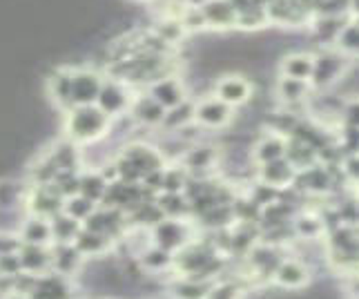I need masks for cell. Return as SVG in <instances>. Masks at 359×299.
<instances>
[{
  "label": "cell",
  "mask_w": 359,
  "mask_h": 299,
  "mask_svg": "<svg viewBox=\"0 0 359 299\" xmlns=\"http://www.w3.org/2000/svg\"><path fill=\"white\" fill-rule=\"evenodd\" d=\"M109 128H112V119L98 105H76L67 109L65 132L67 139L76 145H90L101 141L103 136H107Z\"/></svg>",
  "instance_id": "6da1fadb"
},
{
  "label": "cell",
  "mask_w": 359,
  "mask_h": 299,
  "mask_svg": "<svg viewBox=\"0 0 359 299\" xmlns=\"http://www.w3.org/2000/svg\"><path fill=\"white\" fill-rule=\"evenodd\" d=\"M150 239L154 246L175 255L194 239L192 223L188 219H163L150 230Z\"/></svg>",
  "instance_id": "7a4b0ae2"
},
{
  "label": "cell",
  "mask_w": 359,
  "mask_h": 299,
  "mask_svg": "<svg viewBox=\"0 0 359 299\" xmlns=\"http://www.w3.org/2000/svg\"><path fill=\"white\" fill-rule=\"evenodd\" d=\"M132 94H130V85L123 83L118 79H105L101 92H98L96 105L101 107L109 119H121L130 112L132 105Z\"/></svg>",
  "instance_id": "3957f363"
},
{
  "label": "cell",
  "mask_w": 359,
  "mask_h": 299,
  "mask_svg": "<svg viewBox=\"0 0 359 299\" xmlns=\"http://www.w3.org/2000/svg\"><path fill=\"white\" fill-rule=\"evenodd\" d=\"M63 206H65V199L54 188V183L32 185L27 190V199H25L27 213L34 217H43V219H52L58 213H63Z\"/></svg>",
  "instance_id": "277c9868"
},
{
  "label": "cell",
  "mask_w": 359,
  "mask_h": 299,
  "mask_svg": "<svg viewBox=\"0 0 359 299\" xmlns=\"http://www.w3.org/2000/svg\"><path fill=\"white\" fill-rule=\"evenodd\" d=\"M315 65H313V77H311V87H328L332 83H337L348 63H346V56L337 49H321L315 56Z\"/></svg>",
  "instance_id": "5b68a950"
},
{
  "label": "cell",
  "mask_w": 359,
  "mask_h": 299,
  "mask_svg": "<svg viewBox=\"0 0 359 299\" xmlns=\"http://www.w3.org/2000/svg\"><path fill=\"white\" fill-rule=\"evenodd\" d=\"M103 74L90 67H72V105H96L103 87Z\"/></svg>",
  "instance_id": "8992f818"
},
{
  "label": "cell",
  "mask_w": 359,
  "mask_h": 299,
  "mask_svg": "<svg viewBox=\"0 0 359 299\" xmlns=\"http://www.w3.org/2000/svg\"><path fill=\"white\" fill-rule=\"evenodd\" d=\"M179 164L188 170V174L192 179H205L210 177L219 164V152L215 145L208 143H192L188 145V150L183 152V157L179 159Z\"/></svg>",
  "instance_id": "52a82bcc"
},
{
  "label": "cell",
  "mask_w": 359,
  "mask_h": 299,
  "mask_svg": "<svg viewBox=\"0 0 359 299\" xmlns=\"http://www.w3.org/2000/svg\"><path fill=\"white\" fill-rule=\"evenodd\" d=\"M268 22L283 25V27H299L313 18V11L302 0H275L266 7Z\"/></svg>",
  "instance_id": "ba28073f"
},
{
  "label": "cell",
  "mask_w": 359,
  "mask_h": 299,
  "mask_svg": "<svg viewBox=\"0 0 359 299\" xmlns=\"http://www.w3.org/2000/svg\"><path fill=\"white\" fill-rule=\"evenodd\" d=\"M118 157L126 159L128 164L141 174V179L154 170L165 168V159L158 152V147L145 145V143H130V145L123 147V152Z\"/></svg>",
  "instance_id": "9c48e42d"
},
{
  "label": "cell",
  "mask_w": 359,
  "mask_h": 299,
  "mask_svg": "<svg viewBox=\"0 0 359 299\" xmlns=\"http://www.w3.org/2000/svg\"><path fill=\"white\" fill-rule=\"evenodd\" d=\"M232 121V107L219 101L217 96L203 98L194 107V123L205 130H221Z\"/></svg>",
  "instance_id": "30bf717a"
},
{
  "label": "cell",
  "mask_w": 359,
  "mask_h": 299,
  "mask_svg": "<svg viewBox=\"0 0 359 299\" xmlns=\"http://www.w3.org/2000/svg\"><path fill=\"white\" fill-rule=\"evenodd\" d=\"M215 96L219 101H224L230 107H237L250 101L252 96V85L241 74H228V77H221L215 83Z\"/></svg>",
  "instance_id": "8fae6325"
},
{
  "label": "cell",
  "mask_w": 359,
  "mask_h": 299,
  "mask_svg": "<svg viewBox=\"0 0 359 299\" xmlns=\"http://www.w3.org/2000/svg\"><path fill=\"white\" fill-rule=\"evenodd\" d=\"M205 27L208 29H234L237 27V9L232 7L230 0H205V3L199 7Z\"/></svg>",
  "instance_id": "7c38bea8"
},
{
  "label": "cell",
  "mask_w": 359,
  "mask_h": 299,
  "mask_svg": "<svg viewBox=\"0 0 359 299\" xmlns=\"http://www.w3.org/2000/svg\"><path fill=\"white\" fill-rule=\"evenodd\" d=\"M74 291L69 277L58 275V272H45L36 277V284L27 299H72Z\"/></svg>",
  "instance_id": "4fadbf2b"
},
{
  "label": "cell",
  "mask_w": 359,
  "mask_h": 299,
  "mask_svg": "<svg viewBox=\"0 0 359 299\" xmlns=\"http://www.w3.org/2000/svg\"><path fill=\"white\" fill-rule=\"evenodd\" d=\"M147 94H150L163 109H172L175 105L183 103L185 98H188L185 85L179 77H168V79H161V81L152 83L147 87Z\"/></svg>",
  "instance_id": "5bb4252c"
},
{
  "label": "cell",
  "mask_w": 359,
  "mask_h": 299,
  "mask_svg": "<svg viewBox=\"0 0 359 299\" xmlns=\"http://www.w3.org/2000/svg\"><path fill=\"white\" fill-rule=\"evenodd\" d=\"M130 119L134 123H141L145 128H156L163 123V117H165V109L161 107L150 94H141L132 98V105H130Z\"/></svg>",
  "instance_id": "9a60e30c"
},
{
  "label": "cell",
  "mask_w": 359,
  "mask_h": 299,
  "mask_svg": "<svg viewBox=\"0 0 359 299\" xmlns=\"http://www.w3.org/2000/svg\"><path fill=\"white\" fill-rule=\"evenodd\" d=\"M49 251H52V268L58 275L74 277L83 268L85 257L76 251L74 244H52Z\"/></svg>",
  "instance_id": "2e32d148"
},
{
  "label": "cell",
  "mask_w": 359,
  "mask_h": 299,
  "mask_svg": "<svg viewBox=\"0 0 359 299\" xmlns=\"http://www.w3.org/2000/svg\"><path fill=\"white\" fill-rule=\"evenodd\" d=\"M74 246L83 257H90V259H98V257H107L112 253L114 241L109 237L101 234V232H94L88 228H81L79 237L74 239Z\"/></svg>",
  "instance_id": "e0dca14e"
},
{
  "label": "cell",
  "mask_w": 359,
  "mask_h": 299,
  "mask_svg": "<svg viewBox=\"0 0 359 299\" xmlns=\"http://www.w3.org/2000/svg\"><path fill=\"white\" fill-rule=\"evenodd\" d=\"M20 266L22 272H32V275H45V272L52 268V251L49 246H32V244H22L20 251Z\"/></svg>",
  "instance_id": "ac0fdd59"
},
{
  "label": "cell",
  "mask_w": 359,
  "mask_h": 299,
  "mask_svg": "<svg viewBox=\"0 0 359 299\" xmlns=\"http://www.w3.org/2000/svg\"><path fill=\"white\" fill-rule=\"evenodd\" d=\"M49 98L63 109H72V67H58L47 79Z\"/></svg>",
  "instance_id": "d6986e66"
},
{
  "label": "cell",
  "mask_w": 359,
  "mask_h": 299,
  "mask_svg": "<svg viewBox=\"0 0 359 299\" xmlns=\"http://www.w3.org/2000/svg\"><path fill=\"white\" fill-rule=\"evenodd\" d=\"M212 284L215 281L177 275V277H172L170 284H168V295L172 299H208L210 286H212Z\"/></svg>",
  "instance_id": "ffe728a7"
},
{
  "label": "cell",
  "mask_w": 359,
  "mask_h": 299,
  "mask_svg": "<svg viewBox=\"0 0 359 299\" xmlns=\"http://www.w3.org/2000/svg\"><path fill=\"white\" fill-rule=\"evenodd\" d=\"M294 174H297V170L288 164L286 157H283V159L270 161V164H264L262 168H259V181L281 190V188H288V185H292Z\"/></svg>",
  "instance_id": "44dd1931"
},
{
  "label": "cell",
  "mask_w": 359,
  "mask_h": 299,
  "mask_svg": "<svg viewBox=\"0 0 359 299\" xmlns=\"http://www.w3.org/2000/svg\"><path fill=\"white\" fill-rule=\"evenodd\" d=\"M18 237L22 244H32V246H52V226H49V219L43 217H34L29 215L20 223Z\"/></svg>",
  "instance_id": "7402d4cb"
},
{
  "label": "cell",
  "mask_w": 359,
  "mask_h": 299,
  "mask_svg": "<svg viewBox=\"0 0 359 299\" xmlns=\"http://www.w3.org/2000/svg\"><path fill=\"white\" fill-rule=\"evenodd\" d=\"M139 261H141V266L145 268L147 275H165V272L172 270V264H175V255L163 251V248H158L154 244H150L145 248V251H141L139 255Z\"/></svg>",
  "instance_id": "603a6c76"
},
{
  "label": "cell",
  "mask_w": 359,
  "mask_h": 299,
  "mask_svg": "<svg viewBox=\"0 0 359 299\" xmlns=\"http://www.w3.org/2000/svg\"><path fill=\"white\" fill-rule=\"evenodd\" d=\"M275 281L283 288H302V286L308 284V268L302 264V261H294V259H283L281 264L275 270Z\"/></svg>",
  "instance_id": "cb8c5ba5"
},
{
  "label": "cell",
  "mask_w": 359,
  "mask_h": 299,
  "mask_svg": "<svg viewBox=\"0 0 359 299\" xmlns=\"http://www.w3.org/2000/svg\"><path fill=\"white\" fill-rule=\"evenodd\" d=\"M348 22V16H313V36L321 45L337 43L341 29Z\"/></svg>",
  "instance_id": "d4e9b609"
},
{
  "label": "cell",
  "mask_w": 359,
  "mask_h": 299,
  "mask_svg": "<svg viewBox=\"0 0 359 299\" xmlns=\"http://www.w3.org/2000/svg\"><path fill=\"white\" fill-rule=\"evenodd\" d=\"M286 161H288V164L297 172H299V170L317 166L319 154H317L315 147H311L308 143H304L299 139H294V136H290V139L286 141Z\"/></svg>",
  "instance_id": "484cf974"
},
{
  "label": "cell",
  "mask_w": 359,
  "mask_h": 299,
  "mask_svg": "<svg viewBox=\"0 0 359 299\" xmlns=\"http://www.w3.org/2000/svg\"><path fill=\"white\" fill-rule=\"evenodd\" d=\"M313 65H315L313 54L294 52V54H290V56H286V58L281 60V77L299 79V81H308V83H311Z\"/></svg>",
  "instance_id": "4316f807"
},
{
  "label": "cell",
  "mask_w": 359,
  "mask_h": 299,
  "mask_svg": "<svg viewBox=\"0 0 359 299\" xmlns=\"http://www.w3.org/2000/svg\"><path fill=\"white\" fill-rule=\"evenodd\" d=\"M107 185L109 181L105 179V174L101 170H85L81 172L79 194H83L85 199H90L94 204H101L107 192Z\"/></svg>",
  "instance_id": "83f0119b"
},
{
  "label": "cell",
  "mask_w": 359,
  "mask_h": 299,
  "mask_svg": "<svg viewBox=\"0 0 359 299\" xmlns=\"http://www.w3.org/2000/svg\"><path fill=\"white\" fill-rule=\"evenodd\" d=\"M156 206L165 219H188L190 201L183 192H161L156 194Z\"/></svg>",
  "instance_id": "f1b7e54d"
},
{
  "label": "cell",
  "mask_w": 359,
  "mask_h": 299,
  "mask_svg": "<svg viewBox=\"0 0 359 299\" xmlns=\"http://www.w3.org/2000/svg\"><path fill=\"white\" fill-rule=\"evenodd\" d=\"M27 188L16 179H0V213H11L25 206Z\"/></svg>",
  "instance_id": "f546056e"
},
{
  "label": "cell",
  "mask_w": 359,
  "mask_h": 299,
  "mask_svg": "<svg viewBox=\"0 0 359 299\" xmlns=\"http://www.w3.org/2000/svg\"><path fill=\"white\" fill-rule=\"evenodd\" d=\"M283 157H286V139H283L281 134H268L255 145V161L259 166L283 159Z\"/></svg>",
  "instance_id": "4dcf8cb0"
},
{
  "label": "cell",
  "mask_w": 359,
  "mask_h": 299,
  "mask_svg": "<svg viewBox=\"0 0 359 299\" xmlns=\"http://www.w3.org/2000/svg\"><path fill=\"white\" fill-rule=\"evenodd\" d=\"M49 226H52V244H74L83 223L65 213H58L56 217L49 219Z\"/></svg>",
  "instance_id": "1f68e13d"
},
{
  "label": "cell",
  "mask_w": 359,
  "mask_h": 299,
  "mask_svg": "<svg viewBox=\"0 0 359 299\" xmlns=\"http://www.w3.org/2000/svg\"><path fill=\"white\" fill-rule=\"evenodd\" d=\"M308 92H311V83L308 81H299V79H288V77H281L277 81V96L281 98L283 103L288 107L297 105V103H304Z\"/></svg>",
  "instance_id": "d6a6232c"
},
{
  "label": "cell",
  "mask_w": 359,
  "mask_h": 299,
  "mask_svg": "<svg viewBox=\"0 0 359 299\" xmlns=\"http://www.w3.org/2000/svg\"><path fill=\"white\" fill-rule=\"evenodd\" d=\"M194 107H196V103L185 98L183 103L175 105L172 109H165V117H163V123H161V126H163L168 132H179L183 128L192 126L194 123Z\"/></svg>",
  "instance_id": "836d02e7"
},
{
  "label": "cell",
  "mask_w": 359,
  "mask_h": 299,
  "mask_svg": "<svg viewBox=\"0 0 359 299\" xmlns=\"http://www.w3.org/2000/svg\"><path fill=\"white\" fill-rule=\"evenodd\" d=\"M152 32H154L163 43H168L170 47L179 45V43L185 39V34H188V32L183 29V25H181V20H179L177 14H165L163 18H158V20L154 22Z\"/></svg>",
  "instance_id": "e575fe53"
},
{
  "label": "cell",
  "mask_w": 359,
  "mask_h": 299,
  "mask_svg": "<svg viewBox=\"0 0 359 299\" xmlns=\"http://www.w3.org/2000/svg\"><path fill=\"white\" fill-rule=\"evenodd\" d=\"M281 261L283 259L279 257V251L272 246H255L250 251V264L259 272H270V275H275V270Z\"/></svg>",
  "instance_id": "d590c367"
},
{
  "label": "cell",
  "mask_w": 359,
  "mask_h": 299,
  "mask_svg": "<svg viewBox=\"0 0 359 299\" xmlns=\"http://www.w3.org/2000/svg\"><path fill=\"white\" fill-rule=\"evenodd\" d=\"M268 25L266 7H259L255 0H250L248 5L237 9V27L241 29H259Z\"/></svg>",
  "instance_id": "8d00e7d4"
},
{
  "label": "cell",
  "mask_w": 359,
  "mask_h": 299,
  "mask_svg": "<svg viewBox=\"0 0 359 299\" xmlns=\"http://www.w3.org/2000/svg\"><path fill=\"white\" fill-rule=\"evenodd\" d=\"M188 181H190V174L181 164L165 166L163 168V183H161V192H183L185 185H188Z\"/></svg>",
  "instance_id": "74e56055"
},
{
  "label": "cell",
  "mask_w": 359,
  "mask_h": 299,
  "mask_svg": "<svg viewBox=\"0 0 359 299\" xmlns=\"http://www.w3.org/2000/svg\"><path fill=\"white\" fill-rule=\"evenodd\" d=\"M96 206H98V204L90 201V199H85L83 194H74V197L65 199L63 213H65V215H69V217H74L76 221H81V223H83L85 219H88V217L94 213Z\"/></svg>",
  "instance_id": "f35d334b"
},
{
  "label": "cell",
  "mask_w": 359,
  "mask_h": 299,
  "mask_svg": "<svg viewBox=\"0 0 359 299\" xmlns=\"http://www.w3.org/2000/svg\"><path fill=\"white\" fill-rule=\"evenodd\" d=\"M321 230H324V221H321L319 217H315V215H302L299 219L294 221V232L306 241L317 239V237L321 234Z\"/></svg>",
  "instance_id": "ab89813d"
},
{
  "label": "cell",
  "mask_w": 359,
  "mask_h": 299,
  "mask_svg": "<svg viewBox=\"0 0 359 299\" xmlns=\"http://www.w3.org/2000/svg\"><path fill=\"white\" fill-rule=\"evenodd\" d=\"M337 47L341 54H359V25L357 22H348L341 29L337 39Z\"/></svg>",
  "instance_id": "60d3db41"
},
{
  "label": "cell",
  "mask_w": 359,
  "mask_h": 299,
  "mask_svg": "<svg viewBox=\"0 0 359 299\" xmlns=\"http://www.w3.org/2000/svg\"><path fill=\"white\" fill-rule=\"evenodd\" d=\"M208 299H241V288L234 281H217L210 286Z\"/></svg>",
  "instance_id": "b9f144b4"
},
{
  "label": "cell",
  "mask_w": 359,
  "mask_h": 299,
  "mask_svg": "<svg viewBox=\"0 0 359 299\" xmlns=\"http://www.w3.org/2000/svg\"><path fill=\"white\" fill-rule=\"evenodd\" d=\"M18 272H22V266H20V257H18V253L0 255V275L16 277Z\"/></svg>",
  "instance_id": "7bdbcfd3"
},
{
  "label": "cell",
  "mask_w": 359,
  "mask_h": 299,
  "mask_svg": "<svg viewBox=\"0 0 359 299\" xmlns=\"http://www.w3.org/2000/svg\"><path fill=\"white\" fill-rule=\"evenodd\" d=\"M20 237L11 234L7 230H0V255H9V253H18L20 251Z\"/></svg>",
  "instance_id": "ee69618b"
},
{
  "label": "cell",
  "mask_w": 359,
  "mask_h": 299,
  "mask_svg": "<svg viewBox=\"0 0 359 299\" xmlns=\"http://www.w3.org/2000/svg\"><path fill=\"white\" fill-rule=\"evenodd\" d=\"M344 174L351 181L359 183V152L357 154H351L348 159L344 161Z\"/></svg>",
  "instance_id": "f6af8a7d"
},
{
  "label": "cell",
  "mask_w": 359,
  "mask_h": 299,
  "mask_svg": "<svg viewBox=\"0 0 359 299\" xmlns=\"http://www.w3.org/2000/svg\"><path fill=\"white\" fill-rule=\"evenodd\" d=\"M344 117H346V123H348V126L359 128V98H353V101L346 103Z\"/></svg>",
  "instance_id": "bcb514c9"
},
{
  "label": "cell",
  "mask_w": 359,
  "mask_h": 299,
  "mask_svg": "<svg viewBox=\"0 0 359 299\" xmlns=\"http://www.w3.org/2000/svg\"><path fill=\"white\" fill-rule=\"evenodd\" d=\"M348 14L359 18V0H348Z\"/></svg>",
  "instance_id": "7dc6e473"
},
{
  "label": "cell",
  "mask_w": 359,
  "mask_h": 299,
  "mask_svg": "<svg viewBox=\"0 0 359 299\" xmlns=\"http://www.w3.org/2000/svg\"><path fill=\"white\" fill-rule=\"evenodd\" d=\"M0 299H27V297H22V295H16V293H9V295L0 297Z\"/></svg>",
  "instance_id": "c3c4849f"
},
{
  "label": "cell",
  "mask_w": 359,
  "mask_h": 299,
  "mask_svg": "<svg viewBox=\"0 0 359 299\" xmlns=\"http://www.w3.org/2000/svg\"><path fill=\"white\" fill-rule=\"evenodd\" d=\"M255 3H257L259 7H268V5L275 3V0H255Z\"/></svg>",
  "instance_id": "681fc988"
},
{
  "label": "cell",
  "mask_w": 359,
  "mask_h": 299,
  "mask_svg": "<svg viewBox=\"0 0 359 299\" xmlns=\"http://www.w3.org/2000/svg\"><path fill=\"white\" fill-rule=\"evenodd\" d=\"M139 3H150V0H139Z\"/></svg>",
  "instance_id": "f907efd6"
},
{
  "label": "cell",
  "mask_w": 359,
  "mask_h": 299,
  "mask_svg": "<svg viewBox=\"0 0 359 299\" xmlns=\"http://www.w3.org/2000/svg\"><path fill=\"white\" fill-rule=\"evenodd\" d=\"M355 22H357V25H359V18H355Z\"/></svg>",
  "instance_id": "816d5d0a"
},
{
  "label": "cell",
  "mask_w": 359,
  "mask_h": 299,
  "mask_svg": "<svg viewBox=\"0 0 359 299\" xmlns=\"http://www.w3.org/2000/svg\"><path fill=\"white\" fill-rule=\"evenodd\" d=\"M72 299H76V297H72Z\"/></svg>",
  "instance_id": "f5cc1de1"
}]
</instances>
